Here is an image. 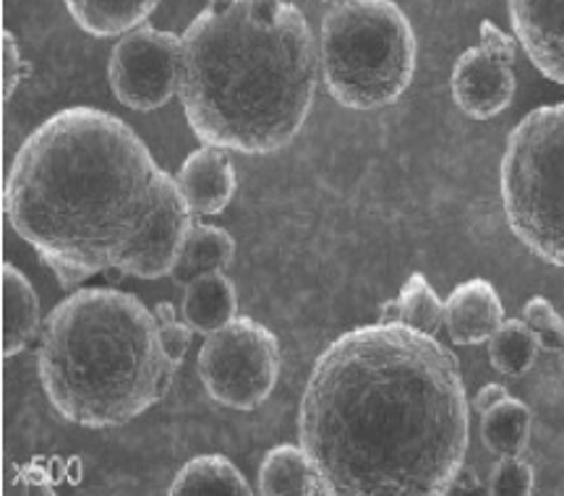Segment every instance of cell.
Returning a JSON list of instances; mask_svg holds the SVG:
<instances>
[{"mask_svg": "<svg viewBox=\"0 0 564 496\" xmlns=\"http://www.w3.org/2000/svg\"><path fill=\"white\" fill-rule=\"evenodd\" d=\"M400 306H403V324L423 332V335H440L444 327V301L434 293L423 274H411L398 293Z\"/></svg>", "mask_w": 564, "mask_h": 496, "instance_id": "44dd1931", "label": "cell"}, {"mask_svg": "<svg viewBox=\"0 0 564 496\" xmlns=\"http://www.w3.org/2000/svg\"><path fill=\"white\" fill-rule=\"evenodd\" d=\"M486 488L491 496H531L535 488L533 467L525 463L523 455L499 457L497 465L491 467Z\"/></svg>", "mask_w": 564, "mask_h": 496, "instance_id": "7402d4cb", "label": "cell"}, {"mask_svg": "<svg viewBox=\"0 0 564 496\" xmlns=\"http://www.w3.org/2000/svg\"><path fill=\"white\" fill-rule=\"evenodd\" d=\"M379 322H382V324H403V306H400L398 298H392V301L382 303V309H379Z\"/></svg>", "mask_w": 564, "mask_h": 496, "instance_id": "83f0119b", "label": "cell"}, {"mask_svg": "<svg viewBox=\"0 0 564 496\" xmlns=\"http://www.w3.org/2000/svg\"><path fill=\"white\" fill-rule=\"evenodd\" d=\"M539 337L533 335V330L528 327L523 319H505L489 337L491 366L502 377L510 379H520L523 374L531 371L535 358H539Z\"/></svg>", "mask_w": 564, "mask_h": 496, "instance_id": "ffe728a7", "label": "cell"}, {"mask_svg": "<svg viewBox=\"0 0 564 496\" xmlns=\"http://www.w3.org/2000/svg\"><path fill=\"white\" fill-rule=\"evenodd\" d=\"M419 42L394 0H348L322 19L319 66L329 97L350 110H379L411 87Z\"/></svg>", "mask_w": 564, "mask_h": 496, "instance_id": "5b68a950", "label": "cell"}, {"mask_svg": "<svg viewBox=\"0 0 564 496\" xmlns=\"http://www.w3.org/2000/svg\"><path fill=\"white\" fill-rule=\"evenodd\" d=\"M178 97L202 144L280 152L314 108L319 45L285 0H207L186 26Z\"/></svg>", "mask_w": 564, "mask_h": 496, "instance_id": "3957f363", "label": "cell"}, {"mask_svg": "<svg viewBox=\"0 0 564 496\" xmlns=\"http://www.w3.org/2000/svg\"><path fill=\"white\" fill-rule=\"evenodd\" d=\"M188 209L199 215H220L236 194V168L228 158V149L204 144L181 162L175 175Z\"/></svg>", "mask_w": 564, "mask_h": 496, "instance_id": "8fae6325", "label": "cell"}, {"mask_svg": "<svg viewBox=\"0 0 564 496\" xmlns=\"http://www.w3.org/2000/svg\"><path fill=\"white\" fill-rule=\"evenodd\" d=\"M232 257H236V240L228 230L217 228V225L196 223L188 233L186 244H183L171 278L186 288L188 282L202 278V274L225 272L232 265Z\"/></svg>", "mask_w": 564, "mask_h": 496, "instance_id": "e0dca14e", "label": "cell"}, {"mask_svg": "<svg viewBox=\"0 0 564 496\" xmlns=\"http://www.w3.org/2000/svg\"><path fill=\"white\" fill-rule=\"evenodd\" d=\"M259 494L264 496H333L319 465L303 446H272L259 467Z\"/></svg>", "mask_w": 564, "mask_h": 496, "instance_id": "4fadbf2b", "label": "cell"}, {"mask_svg": "<svg viewBox=\"0 0 564 496\" xmlns=\"http://www.w3.org/2000/svg\"><path fill=\"white\" fill-rule=\"evenodd\" d=\"M37 371L51 406L84 429H116L158 406L178 368L154 311L116 288H84L42 324Z\"/></svg>", "mask_w": 564, "mask_h": 496, "instance_id": "277c9868", "label": "cell"}, {"mask_svg": "<svg viewBox=\"0 0 564 496\" xmlns=\"http://www.w3.org/2000/svg\"><path fill=\"white\" fill-rule=\"evenodd\" d=\"M453 99L465 116L491 120L507 110L514 97L512 61L499 58L484 45L465 50L453 68Z\"/></svg>", "mask_w": 564, "mask_h": 496, "instance_id": "9c48e42d", "label": "cell"}, {"mask_svg": "<svg viewBox=\"0 0 564 496\" xmlns=\"http://www.w3.org/2000/svg\"><path fill=\"white\" fill-rule=\"evenodd\" d=\"M199 379L215 402L232 410H257L280 377V343L251 316H232L204 339Z\"/></svg>", "mask_w": 564, "mask_h": 496, "instance_id": "52a82bcc", "label": "cell"}, {"mask_svg": "<svg viewBox=\"0 0 564 496\" xmlns=\"http://www.w3.org/2000/svg\"><path fill=\"white\" fill-rule=\"evenodd\" d=\"M26 74V63L21 58L19 42L11 32H3V95L6 99H11L13 91L24 79Z\"/></svg>", "mask_w": 564, "mask_h": 496, "instance_id": "d4e9b609", "label": "cell"}, {"mask_svg": "<svg viewBox=\"0 0 564 496\" xmlns=\"http://www.w3.org/2000/svg\"><path fill=\"white\" fill-rule=\"evenodd\" d=\"M154 319H158L162 347H165L167 358L173 360V366L178 368L183 364V358H186L188 345H192V332L194 330L188 327L186 322H183V316L178 319L173 303H165V301L154 306Z\"/></svg>", "mask_w": 564, "mask_h": 496, "instance_id": "cb8c5ba5", "label": "cell"}, {"mask_svg": "<svg viewBox=\"0 0 564 496\" xmlns=\"http://www.w3.org/2000/svg\"><path fill=\"white\" fill-rule=\"evenodd\" d=\"M468 436L460 364L408 324L345 332L316 358L301 397V446L333 496L449 494Z\"/></svg>", "mask_w": 564, "mask_h": 496, "instance_id": "6da1fadb", "label": "cell"}, {"mask_svg": "<svg viewBox=\"0 0 564 496\" xmlns=\"http://www.w3.org/2000/svg\"><path fill=\"white\" fill-rule=\"evenodd\" d=\"M505 397H510V392H507L502 385H486V387H481V392L476 395L474 408L484 416L486 410H491L494 406H497V402H502Z\"/></svg>", "mask_w": 564, "mask_h": 496, "instance_id": "4316f807", "label": "cell"}, {"mask_svg": "<svg viewBox=\"0 0 564 496\" xmlns=\"http://www.w3.org/2000/svg\"><path fill=\"white\" fill-rule=\"evenodd\" d=\"M533 413L523 400L505 397L491 410L481 416V439L486 450L497 457H514L523 455L531 439Z\"/></svg>", "mask_w": 564, "mask_h": 496, "instance_id": "d6986e66", "label": "cell"}, {"mask_svg": "<svg viewBox=\"0 0 564 496\" xmlns=\"http://www.w3.org/2000/svg\"><path fill=\"white\" fill-rule=\"evenodd\" d=\"M499 194L514 238L546 265L564 267V103L535 108L514 126Z\"/></svg>", "mask_w": 564, "mask_h": 496, "instance_id": "8992f818", "label": "cell"}, {"mask_svg": "<svg viewBox=\"0 0 564 496\" xmlns=\"http://www.w3.org/2000/svg\"><path fill=\"white\" fill-rule=\"evenodd\" d=\"M512 32L546 79L564 84V0H507Z\"/></svg>", "mask_w": 564, "mask_h": 496, "instance_id": "30bf717a", "label": "cell"}, {"mask_svg": "<svg viewBox=\"0 0 564 496\" xmlns=\"http://www.w3.org/2000/svg\"><path fill=\"white\" fill-rule=\"evenodd\" d=\"M167 494L173 496H251L253 488L241 471L225 455H199L188 460L173 478Z\"/></svg>", "mask_w": 564, "mask_h": 496, "instance_id": "ac0fdd59", "label": "cell"}, {"mask_svg": "<svg viewBox=\"0 0 564 496\" xmlns=\"http://www.w3.org/2000/svg\"><path fill=\"white\" fill-rule=\"evenodd\" d=\"M238 314L236 285L225 272H209L192 280L183 293L181 316L199 335H212Z\"/></svg>", "mask_w": 564, "mask_h": 496, "instance_id": "5bb4252c", "label": "cell"}, {"mask_svg": "<svg viewBox=\"0 0 564 496\" xmlns=\"http://www.w3.org/2000/svg\"><path fill=\"white\" fill-rule=\"evenodd\" d=\"M66 6L91 37H123L158 11L160 0H66Z\"/></svg>", "mask_w": 564, "mask_h": 496, "instance_id": "2e32d148", "label": "cell"}, {"mask_svg": "<svg viewBox=\"0 0 564 496\" xmlns=\"http://www.w3.org/2000/svg\"><path fill=\"white\" fill-rule=\"evenodd\" d=\"M324 3H329V6H340V3H348V0H324Z\"/></svg>", "mask_w": 564, "mask_h": 496, "instance_id": "f546056e", "label": "cell"}, {"mask_svg": "<svg viewBox=\"0 0 564 496\" xmlns=\"http://www.w3.org/2000/svg\"><path fill=\"white\" fill-rule=\"evenodd\" d=\"M481 45L489 50V53L499 55V58H505V61H512V63H514V55H518V37L502 32L489 19L481 21Z\"/></svg>", "mask_w": 564, "mask_h": 496, "instance_id": "484cf974", "label": "cell"}, {"mask_svg": "<svg viewBox=\"0 0 564 496\" xmlns=\"http://www.w3.org/2000/svg\"><path fill=\"white\" fill-rule=\"evenodd\" d=\"M11 228L63 288L100 272L160 280L196 225L178 183L131 126L97 108H66L19 147L6 175Z\"/></svg>", "mask_w": 564, "mask_h": 496, "instance_id": "7a4b0ae2", "label": "cell"}, {"mask_svg": "<svg viewBox=\"0 0 564 496\" xmlns=\"http://www.w3.org/2000/svg\"><path fill=\"white\" fill-rule=\"evenodd\" d=\"M505 322V303L489 280H468L444 301V327L455 345H481Z\"/></svg>", "mask_w": 564, "mask_h": 496, "instance_id": "7c38bea8", "label": "cell"}, {"mask_svg": "<svg viewBox=\"0 0 564 496\" xmlns=\"http://www.w3.org/2000/svg\"><path fill=\"white\" fill-rule=\"evenodd\" d=\"M40 298L26 274L6 261L3 265V356L13 358L37 337Z\"/></svg>", "mask_w": 564, "mask_h": 496, "instance_id": "9a60e30c", "label": "cell"}, {"mask_svg": "<svg viewBox=\"0 0 564 496\" xmlns=\"http://www.w3.org/2000/svg\"><path fill=\"white\" fill-rule=\"evenodd\" d=\"M523 322L533 330L544 351H560L564 343V319L556 314V309L546 298L535 295L523 306Z\"/></svg>", "mask_w": 564, "mask_h": 496, "instance_id": "603a6c76", "label": "cell"}, {"mask_svg": "<svg viewBox=\"0 0 564 496\" xmlns=\"http://www.w3.org/2000/svg\"><path fill=\"white\" fill-rule=\"evenodd\" d=\"M183 37L141 24L116 42L108 63L112 95L126 108L160 110L178 95Z\"/></svg>", "mask_w": 564, "mask_h": 496, "instance_id": "ba28073f", "label": "cell"}, {"mask_svg": "<svg viewBox=\"0 0 564 496\" xmlns=\"http://www.w3.org/2000/svg\"><path fill=\"white\" fill-rule=\"evenodd\" d=\"M560 358H562V368H564V343H562V347H560Z\"/></svg>", "mask_w": 564, "mask_h": 496, "instance_id": "4dcf8cb0", "label": "cell"}, {"mask_svg": "<svg viewBox=\"0 0 564 496\" xmlns=\"http://www.w3.org/2000/svg\"><path fill=\"white\" fill-rule=\"evenodd\" d=\"M481 486V481H478V476L474 471H470V467H460V473H457V478H455V488H468V492H474V488H478Z\"/></svg>", "mask_w": 564, "mask_h": 496, "instance_id": "f1b7e54d", "label": "cell"}]
</instances>
